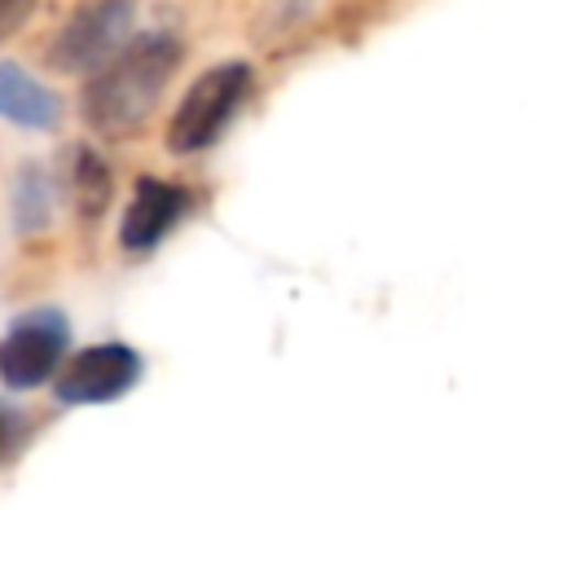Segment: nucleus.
<instances>
[{
	"instance_id": "1",
	"label": "nucleus",
	"mask_w": 563,
	"mask_h": 563,
	"mask_svg": "<svg viewBox=\"0 0 563 563\" xmlns=\"http://www.w3.org/2000/svg\"><path fill=\"white\" fill-rule=\"evenodd\" d=\"M185 44L172 31H141L132 35L84 88L79 114L92 136L128 141L158 106L172 70L180 66Z\"/></svg>"
},
{
	"instance_id": "2",
	"label": "nucleus",
	"mask_w": 563,
	"mask_h": 563,
	"mask_svg": "<svg viewBox=\"0 0 563 563\" xmlns=\"http://www.w3.org/2000/svg\"><path fill=\"white\" fill-rule=\"evenodd\" d=\"M251 79H255L251 66L238 62V57L216 62L211 70H202V75L185 88V97H180V106H176V114H172V123H167V150H172V154L211 150V145L224 136V128L238 119V110L246 106Z\"/></svg>"
},
{
	"instance_id": "3",
	"label": "nucleus",
	"mask_w": 563,
	"mask_h": 563,
	"mask_svg": "<svg viewBox=\"0 0 563 563\" xmlns=\"http://www.w3.org/2000/svg\"><path fill=\"white\" fill-rule=\"evenodd\" d=\"M70 347V321L62 308H31L0 334V383L13 391L40 387L57 374Z\"/></svg>"
},
{
	"instance_id": "4",
	"label": "nucleus",
	"mask_w": 563,
	"mask_h": 563,
	"mask_svg": "<svg viewBox=\"0 0 563 563\" xmlns=\"http://www.w3.org/2000/svg\"><path fill=\"white\" fill-rule=\"evenodd\" d=\"M132 22H136V9L132 4H119V0L75 9L62 22V31L53 35V44H48V66L62 70V75L101 70L128 44Z\"/></svg>"
},
{
	"instance_id": "5",
	"label": "nucleus",
	"mask_w": 563,
	"mask_h": 563,
	"mask_svg": "<svg viewBox=\"0 0 563 563\" xmlns=\"http://www.w3.org/2000/svg\"><path fill=\"white\" fill-rule=\"evenodd\" d=\"M141 378V352L128 343H92L75 352V361L57 378L62 405H110L128 396Z\"/></svg>"
},
{
	"instance_id": "6",
	"label": "nucleus",
	"mask_w": 563,
	"mask_h": 563,
	"mask_svg": "<svg viewBox=\"0 0 563 563\" xmlns=\"http://www.w3.org/2000/svg\"><path fill=\"white\" fill-rule=\"evenodd\" d=\"M189 202H194V194L185 185H172V180H158V176H141L136 189H132V202H128V211L119 220V246L132 251V255L154 251L189 216Z\"/></svg>"
},
{
	"instance_id": "7",
	"label": "nucleus",
	"mask_w": 563,
	"mask_h": 563,
	"mask_svg": "<svg viewBox=\"0 0 563 563\" xmlns=\"http://www.w3.org/2000/svg\"><path fill=\"white\" fill-rule=\"evenodd\" d=\"M0 119L26 132H53L62 123V97L26 75L18 62H0Z\"/></svg>"
},
{
	"instance_id": "8",
	"label": "nucleus",
	"mask_w": 563,
	"mask_h": 563,
	"mask_svg": "<svg viewBox=\"0 0 563 563\" xmlns=\"http://www.w3.org/2000/svg\"><path fill=\"white\" fill-rule=\"evenodd\" d=\"M62 194L70 198V207L84 220H97L110 207V194H114L110 163L92 145H70L62 154Z\"/></svg>"
},
{
	"instance_id": "9",
	"label": "nucleus",
	"mask_w": 563,
	"mask_h": 563,
	"mask_svg": "<svg viewBox=\"0 0 563 563\" xmlns=\"http://www.w3.org/2000/svg\"><path fill=\"white\" fill-rule=\"evenodd\" d=\"M53 224V176L40 163H22L13 176V229L18 238H35Z\"/></svg>"
},
{
	"instance_id": "10",
	"label": "nucleus",
	"mask_w": 563,
	"mask_h": 563,
	"mask_svg": "<svg viewBox=\"0 0 563 563\" xmlns=\"http://www.w3.org/2000/svg\"><path fill=\"white\" fill-rule=\"evenodd\" d=\"M22 435H26V413L18 405L0 400V462L22 444Z\"/></svg>"
},
{
	"instance_id": "11",
	"label": "nucleus",
	"mask_w": 563,
	"mask_h": 563,
	"mask_svg": "<svg viewBox=\"0 0 563 563\" xmlns=\"http://www.w3.org/2000/svg\"><path fill=\"white\" fill-rule=\"evenodd\" d=\"M31 13H35V4H9V0H0V40L18 35V26H22Z\"/></svg>"
}]
</instances>
